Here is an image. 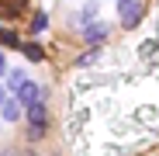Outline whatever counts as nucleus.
I'll use <instances>...</instances> for the list:
<instances>
[{"label": "nucleus", "mask_w": 159, "mask_h": 156, "mask_svg": "<svg viewBox=\"0 0 159 156\" xmlns=\"http://www.w3.org/2000/svg\"><path fill=\"white\" fill-rule=\"evenodd\" d=\"M24 118H28V142H38L45 135V128H48V108H45V101L31 104V108L24 111Z\"/></svg>", "instance_id": "nucleus-1"}, {"label": "nucleus", "mask_w": 159, "mask_h": 156, "mask_svg": "<svg viewBox=\"0 0 159 156\" xmlns=\"http://www.w3.org/2000/svg\"><path fill=\"white\" fill-rule=\"evenodd\" d=\"M142 14H145L142 0H118V24L125 31H135L139 21H142Z\"/></svg>", "instance_id": "nucleus-2"}, {"label": "nucleus", "mask_w": 159, "mask_h": 156, "mask_svg": "<svg viewBox=\"0 0 159 156\" xmlns=\"http://www.w3.org/2000/svg\"><path fill=\"white\" fill-rule=\"evenodd\" d=\"M14 97H17V104H21V108L28 111L31 104H38V101H45V87H42V83H35V80H28V83H24V87H21V90H17Z\"/></svg>", "instance_id": "nucleus-3"}, {"label": "nucleus", "mask_w": 159, "mask_h": 156, "mask_svg": "<svg viewBox=\"0 0 159 156\" xmlns=\"http://www.w3.org/2000/svg\"><path fill=\"white\" fill-rule=\"evenodd\" d=\"M107 35H111V24H104V21H93V24L83 28V42L90 49H100L104 42H107Z\"/></svg>", "instance_id": "nucleus-4"}, {"label": "nucleus", "mask_w": 159, "mask_h": 156, "mask_svg": "<svg viewBox=\"0 0 159 156\" xmlns=\"http://www.w3.org/2000/svg\"><path fill=\"white\" fill-rule=\"evenodd\" d=\"M0 118H4V121H21L24 118V108L17 104V97H11L4 108H0Z\"/></svg>", "instance_id": "nucleus-5"}, {"label": "nucleus", "mask_w": 159, "mask_h": 156, "mask_svg": "<svg viewBox=\"0 0 159 156\" xmlns=\"http://www.w3.org/2000/svg\"><path fill=\"white\" fill-rule=\"evenodd\" d=\"M97 7H100L97 0H87V4L80 7V14H76V21L83 24V28H87V24H93V21H97Z\"/></svg>", "instance_id": "nucleus-6"}, {"label": "nucleus", "mask_w": 159, "mask_h": 156, "mask_svg": "<svg viewBox=\"0 0 159 156\" xmlns=\"http://www.w3.org/2000/svg\"><path fill=\"white\" fill-rule=\"evenodd\" d=\"M45 28H48V14L45 11H35L31 14V24H28V35H45Z\"/></svg>", "instance_id": "nucleus-7"}, {"label": "nucleus", "mask_w": 159, "mask_h": 156, "mask_svg": "<svg viewBox=\"0 0 159 156\" xmlns=\"http://www.w3.org/2000/svg\"><path fill=\"white\" fill-rule=\"evenodd\" d=\"M0 49H24V42L17 38L14 28H0Z\"/></svg>", "instance_id": "nucleus-8"}, {"label": "nucleus", "mask_w": 159, "mask_h": 156, "mask_svg": "<svg viewBox=\"0 0 159 156\" xmlns=\"http://www.w3.org/2000/svg\"><path fill=\"white\" fill-rule=\"evenodd\" d=\"M24 59H28V63H45V49L38 45V42H24Z\"/></svg>", "instance_id": "nucleus-9"}, {"label": "nucleus", "mask_w": 159, "mask_h": 156, "mask_svg": "<svg viewBox=\"0 0 159 156\" xmlns=\"http://www.w3.org/2000/svg\"><path fill=\"white\" fill-rule=\"evenodd\" d=\"M24 83H28V73H24V69H11V73H7V90H11V94H17Z\"/></svg>", "instance_id": "nucleus-10"}, {"label": "nucleus", "mask_w": 159, "mask_h": 156, "mask_svg": "<svg viewBox=\"0 0 159 156\" xmlns=\"http://www.w3.org/2000/svg\"><path fill=\"white\" fill-rule=\"evenodd\" d=\"M97 59H100V49H87V52H80V56H76V63H73V66H80V69H90Z\"/></svg>", "instance_id": "nucleus-11"}, {"label": "nucleus", "mask_w": 159, "mask_h": 156, "mask_svg": "<svg viewBox=\"0 0 159 156\" xmlns=\"http://www.w3.org/2000/svg\"><path fill=\"white\" fill-rule=\"evenodd\" d=\"M7 73H11V69H7V52H4V49H0V80H4V76H7Z\"/></svg>", "instance_id": "nucleus-12"}, {"label": "nucleus", "mask_w": 159, "mask_h": 156, "mask_svg": "<svg viewBox=\"0 0 159 156\" xmlns=\"http://www.w3.org/2000/svg\"><path fill=\"white\" fill-rule=\"evenodd\" d=\"M7 101H11V90H7L4 83H0V108H4V104H7Z\"/></svg>", "instance_id": "nucleus-13"}, {"label": "nucleus", "mask_w": 159, "mask_h": 156, "mask_svg": "<svg viewBox=\"0 0 159 156\" xmlns=\"http://www.w3.org/2000/svg\"><path fill=\"white\" fill-rule=\"evenodd\" d=\"M21 156H35V153H21Z\"/></svg>", "instance_id": "nucleus-14"}, {"label": "nucleus", "mask_w": 159, "mask_h": 156, "mask_svg": "<svg viewBox=\"0 0 159 156\" xmlns=\"http://www.w3.org/2000/svg\"><path fill=\"white\" fill-rule=\"evenodd\" d=\"M0 121H4V118H0Z\"/></svg>", "instance_id": "nucleus-15"}]
</instances>
